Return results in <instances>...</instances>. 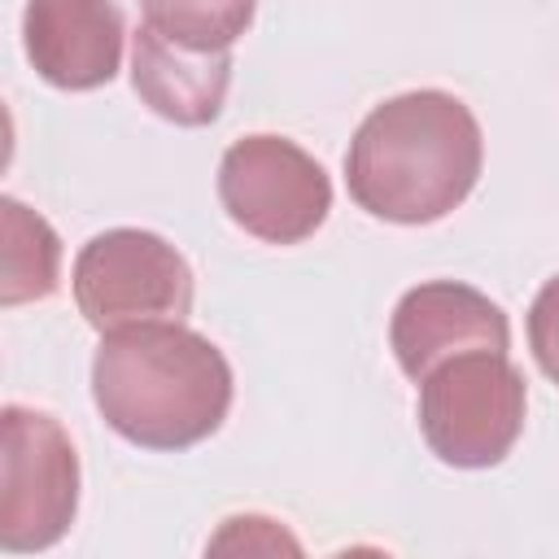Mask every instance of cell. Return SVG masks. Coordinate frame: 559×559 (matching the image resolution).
Listing matches in <instances>:
<instances>
[{
    "instance_id": "5b68a950",
    "label": "cell",
    "mask_w": 559,
    "mask_h": 559,
    "mask_svg": "<svg viewBox=\"0 0 559 559\" xmlns=\"http://www.w3.org/2000/svg\"><path fill=\"white\" fill-rule=\"evenodd\" d=\"M74 301L105 336L140 323H179L192 310V271L170 240L114 227L79 249Z\"/></svg>"
},
{
    "instance_id": "30bf717a",
    "label": "cell",
    "mask_w": 559,
    "mask_h": 559,
    "mask_svg": "<svg viewBox=\"0 0 559 559\" xmlns=\"http://www.w3.org/2000/svg\"><path fill=\"white\" fill-rule=\"evenodd\" d=\"M0 231H4V245H0V306H22V301H35V297H48L57 288V271H61L57 231L13 197L0 201Z\"/></svg>"
},
{
    "instance_id": "277c9868",
    "label": "cell",
    "mask_w": 559,
    "mask_h": 559,
    "mask_svg": "<svg viewBox=\"0 0 559 559\" xmlns=\"http://www.w3.org/2000/svg\"><path fill=\"white\" fill-rule=\"evenodd\" d=\"M524 376L507 354H459L419 380V428L450 467H493L524 432Z\"/></svg>"
},
{
    "instance_id": "3957f363",
    "label": "cell",
    "mask_w": 559,
    "mask_h": 559,
    "mask_svg": "<svg viewBox=\"0 0 559 559\" xmlns=\"http://www.w3.org/2000/svg\"><path fill=\"white\" fill-rule=\"evenodd\" d=\"M253 22V4H144L131 44L140 100L179 127L218 118L231 83V44Z\"/></svg>"
},
{
    "instance_id": "8fae6325",
    "label": "cell",
    "mask_w": 559,
    "mask_h": 559,
    "mask_svg": "<svg viewBox=\"0 0 559 559\" xmlns=\"http://www.w3.org/2000/svg\"><path fill=\"white\" fill-rule=\"evenodd\" d=\"M205 559H306V550L288 524L245 511V515H227L210 533Z\"/></svg>"
},
{
    "instance_id": "ba28073f",
    "label": "cell",
    "mask_w": 559,
    "mask_h": 559,
    "mask_svg": "<svg viewBox=\"0 0 559 559\" xmlns=\"http://www.w3.org/2000/svg\"><path fill=\"white\" fill-rule=\"evenodd\" d=\"M389 341L397 367L419 384L459 354H507L511 328L502 306H493L485 293L454 280H432L397 301Z\"/></svg>"
},
{
    "instance_id": "9c48e42d",
    "label": "cell",
    "mask_w": 559,
    "mask_h": 559,
    "mask_svg": "<svg viewBox=\"0 0 559 559\" xmlns=\"http://www.w3.org/2000/svg\"><path fill=\"white\" fill-rule=\"evenodd\" d=\"M22 39L35 70L66 92L114 79L122 61V9L92 0H35L22 13Z\"/></svg>"
},
{
    "instance_id": "7a4b0ae2",
    "label": "cell",
    "mask_w": 559,
    "mask_h": 559,
    "mask_svg": "<svg viewBox=\"0 0 559 559\" xmlns=\"http://www.w3.org/2000/svg\"><path fill=\"white\" fill-rule=\"evenodd\" d=\"M92 397L131 445L188 450L227 419L231 367L210 336L183 323H140L100 341Z\"/></svg>"
},
{
    "instance_id": "4fadbf2b",
    "label": "cell",
    "mask_w": 559,
    "mask_h": 559,
    "mask_svg": "<svg viewBox=\"0 0 559 559\" xmlns=\"http://www.w3.org/2000/svg\"><path fill=\"white\" fill-rule=\"evenodd\" d=\"M332 559H393L389 550H376V546H349V550H336Z\"/></svg>"
},
{
    "instance_id": "7c38bea8",
    "label": "cell",
    "mask_w": 559,
    "mask_h": 559,
    "mask_svg": "<svg viewBox=\"0 0 559 559\" xmlns=\"http://www.w3.org/2000/svg\"><path fill=\"white\" fill-rule=\"evenodd\" d=\"M528 345L537 367L559 384V275L542 284V293L533 297L528 310Z\"/></svg>"
},
{
    "instance_id": "6da1fadb",
    "label": "cell",
    "mask_w": 559,
    "mask_h": 559,
    "mask_svg": "<svg viewBox=\"0 0 559 559\" xmlns=\"http://www.w3.org/2000/svg\"><path fill=\"white\" fill-rule=\"evenodd\" d=\"M485 144L472 109L450 92H402L376 105L349 140V197L384 223H437L480 179Z\"/></svg>"
},
{
    "instance_id": "52a82bcc",
    "label": "cell",
    "mask_w": 559,
    "mask_h": 559,
    "mask_svg": "<svg viewBox=\"0 0 559 559\" xmlns=\"http://www.w3.org/2000/svg\"><path fill=\"white\" fill-rule=\"evenodd\" d=\"M218 201L236 227L266 245H301L332 210L323 166L284 135H245L218 162Z\"/></svg>"
},
{
    "instance_id": "8992f818",
    "label": "cell",
    "mask_w": 559,
    "mask_h": 559,
    "mask_svg": "<svg viewBox=\"0 0 559 559\" xmlns=\"http://www.w3.org/2000/svg\"><path fill=\"white\" fill-rule=\"evenodd\" d=\"M0 546L31 555L57 546L79 507V454L66 428L26 406L0 415Z\"/></svg>"
}]
</instances>
